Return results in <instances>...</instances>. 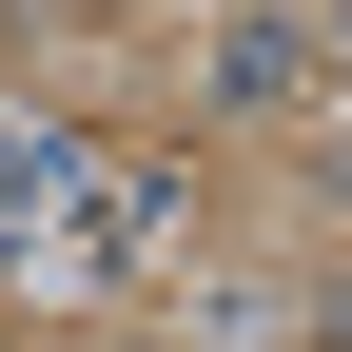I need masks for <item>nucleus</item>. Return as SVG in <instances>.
I'll return each mask as SVG.
<instances>
[{"mask_svg":"<svg viewBox=\"0 0 352 352\" xmlns=\"http://www.w3.org/2000/svg\"><path fill=\"white\" fill-rule=\"evenodd\" d=\"M59 176H78L59 138H0V215H59Z\"/></svg>","mask_w":352,"mask_h":352,"instance_id":"nucleus-1","label":"nucleus"}]
</instances>
